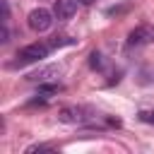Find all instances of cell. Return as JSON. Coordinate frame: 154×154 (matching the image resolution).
Listing matches in <instances>:
<instances>
[{"instance_id": "obj_1", "label": "cell", "mask_w": 154, "mask_h": 154, "mask_svg": "<svg viewBox=\"0 0 154 154\" xmlns=\"http://www.w3.org/2000/svg\"><path fill=\"white\" fill-rule=\"evenodd\" d=\"M48 55V46L43 43H31V46H24L19 53H17V60L14 65H29V63H38Z\"/></svg>"}, {"instance_id": "obj_2", "label": "cell", "mask_w": 154, "mask_h": 154, "mask_svg": "<svg viewBox=\"0 0 154 154\" xmlns=\"http://www.w3.org/2000/svg\"><path fill=\"white\" fill-rule=\"evenodd\" d=\"M53 12L51 10H46V7H36V10H31L29 12V26L34 29V31H48L51 29V24H53Z\"/></svg>"}, {"instance_id": "obj_3", "label": "cell", "mask_w": 154, "mask_h": 154, "mask_svg": "<svg viewBox=\"0 0 154 154\" xmlns=\"http://www.w3.org/2000/svg\"><path fill=\"white\" fill-rule=\"evenodd\" d=\"M152 41H154V29L152 26H137L128 36V46H144V43H152Z\"/></svg>"}, {"instance_id": "obj_4", "label": "cell", "mask_w": 154, "mask_h": 154, "mask_svg": "<svg viewBox=\"0 0 154 154\" xmlns=\"http://www.w3.org/2000/svg\"><path fill=\"white\" fill-rule=\"evenodd\" d=\"M75 12H77V2L75 0H55V5H53L55 19H70Z\"/></svg>"}, {"instance_id": "obj_5", "label": "cell", "mask_w": 154, "mask_h": 154, "mask_svg": "<svg viewBox=\"0 0 154 154\" xmlns=\"http://www.w3.org/2000/svg\"><path fill=\"white\" fill-rule=\"evenodd\" d=\"M79 113H82V108H63L58 118H60L63 123H79V120L84 118V116H79Z\"/></svg>"}, {"instance_id": "obj_6", "label": "cell", "mask_w": 154, "mask_h": 154, "mask_svg": "<svg viewBox=\"0 0 154 154\" xmlns=\"http://www.w3.org/2000/svg\"><path fill=\"white\" fill-rule=\"evenodd\" d=\"M34 152H53V147L51 144H31L26 149V154H34Z\"/></svg>"}, {"instance_id": "obj_7", "label": "cell", "mask_w": 154, "mask_h": 154, "mask_svg": "<svg viewBox=\"0 0 154 154\" xmlns=\"http://www.w3.org/2000/svg\"><path fill=\"white\" fill-rule=\"evenodd\" d=\"M65 43H72V38H67V36H55V38L51 41V48H58V46H65Z\"/></svg>"}, {"instance_id": "obj_8", "label": "cell", "mask_w": 154, "mask_h": 154, "mask_svg": "<svg viewBox=\"0 0 154 154\" xmlns=\"http://www.w3.org/2000/svg\"><path fill=\"white\" fill-rule=\"evenodd\" d=\"M89 65L96 70V67H101V53H91L89 55Z\"/></svg>"}, {"instance_id": "obj_9", "label": "cell", "mask_w": 154, "mask_h": 154, "mask_svg": "<svg viewBox=\"0 0 154 154\" xmlns=\"http://www.w3.org/2000/svg\"><path fill=\"white\" fill-rule=\"evenodd\" d=\"M38 91H41V94H53V91H58V87H55V84H43Z\"/></svg>"}, {"instance_id": "obj_10", "label": "cell", "mask_w": 154, "mask_h": 154, "mask_svg": "<svg viewBox=\"0 0 154 154\" xmlns=\"http://www.w3.org/2000/svg\"><path fill=\"white\" fill-rule=\"evenodd\" d=\"M140 118H142V120H147V123H154V113H147V111H142V113H140Z\"/></svg>"}, {"instance_id": "obj_11", "label": "cell", "mask_w": 154, "mask_h": 154, "mask_svg": "<svg viewBox=\"0 0 154 154\" xmlns=\"http://www.w3.org/2000/svg\"><path fill=\"white\" fill-rule=\"evenodd\" d=\"M77 2H79V5H94L96 0H77Z\"/></svg>"}]
</instances>
